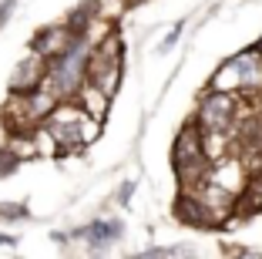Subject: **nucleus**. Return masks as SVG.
Returning a JSON list of instances; mask_svg holds the SVG:
<instances>
[{
  "label": "nucleus",
  "mask_w": 262,
  "mask_h": 259,
  "mask_svg": "<svg viewBox=\"0 0 262 259\" xmlns=\"http://www.w3.org/2000/svg\"><path fill=\"white\" fill-rule=\"evenodd\" d=\"M249 202H252L255 212H262V178H252V185H249Z\"/></svg>",
  "instance_id": "12"
},
{
  "label": "nucleus",
  "mask_w": 262,
  "mask_h": 259,
  "mask_svg": "<svg viewBox=\"0 0 262 259\" xmlns=\"http://www.w3.org/2000/svg\"><path fill=\"white\" fill-rule=\"evenodd\" d=\"M124 74V47L118 31H104V37L94 41L91 57H88V84H94L98 91H104L108 98H115L118 84Z\"/></svg>",
  "instance_id": "4"
},
{
  "label": "nucleus",
  "mask_w": 262,
  "mask_h": 259,
  "mask_svg": "<svg viewBox=\"0 0 262 259\" xmlns=\"http://www.w3.org/2000/svg\"><path fill=\"white\" fill-rule=\"evenodd\" d=\"M121 232H124V226L118 219H94V222H88V226L74 229V239L84 243L91 252H104L115 239H121Z\"/></svg>",
  "instance_id": "8"
},
{
  "label": "nucleus",
  "mask_w": 262,
  "mask_h": 259,
  "mask_svg": "<svg viewBox=\"0 0 262 259\" xmlns=\"http://www.w3.org/2000/svg\"><path fill=\"white\" fill-rule=\"evenodd\" d=\"M239 94L232 91H219V88H208L199 98L192 122L202 128L205 138H229L232 131L239 128Z\"/></svg>",
  "instance_id": "6"
},
{
  "label": "nucleus",
  "mask_w": 262,
  "mask_h": 259,
  "mask_svg": "<svg viewBox=\"0 0 262 259\" xmlns=\"http://www.w3.org/2000/svg\"><path fill=\"white\" fill-rule=\"evenodd\" d=\"M171 165L182 182V189H199L212 172V155H208V142L195 122L175 135V148H171Z\"/></svg>",
  "instance_id": "3"
},
{
  "label": "nucleus",
  "mask_w": 262,
  "mask_h": 259,
  "mask_svg": "<svg viewBox=\"0 0 262 259\" xmlns=\"http://www.w3.org/2000/svg\"><path fill=\"white\" fill-rule=\"evenodd\" d=\"M14 4H17V0H4V4H0V27L7 24V17H10V10H14Z\"/></svg>",
  "instance_id": "13"
},
{
  "label": "nucleus",
  "mask_w": 262,
  "mask_h": 259,
  "mask_svg": "<svg viewBox=\"0 0 262 259\" xmlns=\"http://www.w3.org/2000/svg\"><path fill=\"white\" fill-rule=\"evenodd\" d=\"M44 77H47V57L37 51H31L20 64L14 68L10 74V94H31L37 88H44Z\"/></svg>",
  "instance_id": "7"
},
{
  "label": "nucleus",
  "mask_w": 262,
  "mask_h": 259,
  "mask_svg": "<svg viewBox=\"0 0 262 259\" xmlns=\"http://www.w3.org/2000/svg\"><path fill=\"white\" fill-rule=\"evenodd\" d=\"M128 4H141V0H128Z\"/></svg>",
  "instance_id": "16"
},
{
  "label": "nucleus",
  "mask_w": 262,
  "mask_h": 259,
  "mask_svg": "<svg viewBox=\"0 0 262 259\" xmlns=\"http://www.w3.org/2000/svg\"><path fill=\"white\" fill-rule=\"evenodd\" d=\"M17 165H20V155L10 152V148H0V178L10 175V172H14Z\"/></svg>",
  "instance_id": "11"
},
{
  "label": "nucleus",
  "mask_w": 262,
  "mask_h": 259,
  "mask_svg": "<svg viewBox=\"0 0 262 259\" xmlns=\"http://www.w3.org/2000/svg\"><path fill=\"white\" fill-rule=\"evenodd\" d=\"M27 206L24 202H0V219H7V222H20V219H27Z\"/></svg>",
  "instance_id": "10"
},
{
  "label": "nucleus",
  "mask_w": 262,
  "mask_h": 259,
  "mask_svg": "<svg viewBox=\"0 0 262 259\" xmlns=\"http://www.w3.org/2000/svg\"><path fill=\"white\" fill-rule=\"evenodd\" d=\"M98 118H91L77 101H57L51 114L40 122V128L57 152H77L98 138Z\"/></svg>",
  "instance_id": "2"
},
{
  "label": "nucleus",
  "mask_w": 262,
  "mask_h": 259,
  "mask_svg": "<svg viewBox=\"0 0 262 259\" xmlns=\"http://www.w3.org/2000/svg\"><path fill=\"white\" fill-rule=\"evenodd\" d=\"M0 243H7V246H10V243H14V239H10V236H0Z\"/></svg>",
  "instance_id": "15"
},
{
  "label": "nucleus",
  "mask_w": 262,
  "mask_h": 259,
  "mask_svg": "<svg viewBox=\"0 0 262 259\" xmlns=\"http://www.w3.org/2000/svg\"><path fill=\"white\" fill-rule=\"evenodd\" d=\"M131 192H135V182H124V185H121V192H118V202H128Z\"/></svg>",
  "instance_id": "14"
},
{
  "label": "nucleus",
  "mask_w": 262,
  "mask_h": 259,
  "mask_svg": "<svg viewBox=\"0 0 262 259\" xmlns=\"http://www.w3.org/2000/svg\"><path fill=\"white\" fill-rule=\"evenodd\" d=\"M91 34H77L61 54L47 57V77L44 88L57 101H74L77 91L88 84V57H91Z\"/></svg>",
  "instance_id": "1"
},
{
  "label": "nucleus",
  "mask_w": 262,
  "mask_h": 259,
  "mask_svg": "<svg viewBox=\"0 0 262 259\" xmlns=\"http://www.w3.org/2000/svg\"><path fill=\"white\" fill-rule=\"evenodd\" d=\"M208 88L232 91V94H239V98L262 94V47H246L242 54L229 57V61L212 74V84H208Z\"/></svg>",
  "instance_id": "5"
},
{
  "label": "nucleus",
  "mask_w": 262,
  "mask_h": 259,
  "mask_svg": "<svg viewBox=\"0 0 262 259\" xmlns=\"http://www.w3.org/2000/svg\"><path fill=\"white\" fill-rule=\"evenodd\" d=\"M74 37H77V31L71 27L68 21H64V24H54V27H40L37 37L31 41V51L44 54V57H54V54H61Z\"/></svg>",
  "instance_id": "9"
}]
</instances>
